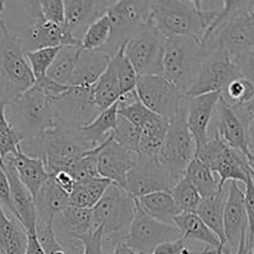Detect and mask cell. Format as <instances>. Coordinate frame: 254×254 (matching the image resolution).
Masks as SVG:
<instances>
[{
	"instance_id": "b9f144b4",
	"label": "cell",
	"mask_w": 254,
	"mask_h": 254,
	"mask_svg": "<svg viewBox=\"0 0 254 254\" xmlns=\"http://www.w3.org/2000/svg\"><path fill=\"white\" fill-rule=\"evenodd\" d=\"M61 47H46V49L26 52V59L29 61L32 72H34L36 81L47 76V72L54 64Z\"/></svg>"
},
{
	"instance_id": "7c38bea8",
	"label": "cell",
	"mask_w": 254,
	"mask_h": 254,
	"mask_svg": "<svg viewBox=\"0 0 254 254\" xmlns=\"http://www.w3.org/2000/svg\"><path fill=\"white\" fill-rule=\"evenodd\" d=\"M180 230L175 225L160 222L146 215L136 202L135 217L131 223L126 245L138 254H150L158 246L181 240Z\"/></svg>"
},
{
	"instance_id": "5bb4252c",
	"label": "cell",
	"mask_w": 254,
	"mask_h": 254,
	"mask_svg": "<svg viewBox=\"0 0 254 254\" xmlns=\"http://www.w3.org/2000/svg\"><path fill=\"white\" fill-rule=\"evenodd\" d=\"M175 185L156 156L138 154L133 169L127 176V191L135 198L158 191L171 192Z\"/></svg>"
},
{
	"instance_id": "11a10c76",
	"label": "cell",
	"mask_w": 254,
	"mask_h": 254,
	"mask_svg": "<svg viewBox=\"0 0 254 254\" xmlns=\"http://www.w3.org/2000/svg\"><path fill=\"white\" fill-rule=\"evenodd\" d=\"M27 247L26 253L25 254H46L45 253L44 248L41 247L37 238L36 230L35 231H27Z\"/></svg>"
},
{
	"instance_id": "ab89813d",
	"label": "cell",
	"mask_w": 254,
	"mask_h": 254,
	"mask_svg": "<svg viewBox=\"0 0 254 254\" xmlns=\"http://www.w3.org/2000/svg\"><path fill=\"white\" fill-rule=\"evenodd\" d=\"M171 195L181 213H196L202 201L197 189L192 185L186 175L176 183L171 190Z\"/></svg>"
},
{
	"instance_id": "9a60e30c",
	"label": "cell",
	"mask_w": 254,
	"mask_h": 254,
	"mask_svg": "<svg viewBox=\"0 0 254 254\" xmlns=\"http://www.w3.org/2000/svg\"><path fill=\"white\" fill-rule=\"evenodd\" d=\"M248 126L250 119L246 118L235 106L228 103L221 96L217 104V126L215 135L231 148L242 151L250 159L254 155L250 148Z\"/></svg>"
},
{
	"instance_id": "816d5d0a",
	"label": "cell",
	"mask_w": 254,
	"mask_h": 254,
	"mask_svg": "<svg viewBox=\"0 0 254 254\" xmlns=\"http://www.w3.org/2000/svg\"><path fill=\"white\" fill-rule=\"evenodd\" d=\"M6 106H9V104L2 101V99H0V140L10 138V136L16 133V129L12 127L9 119L6 118V113H5Z\"/></svg>"
},
{
	"instance_id": "8fae6325",
	"label": "cell",
	"mask_w": 254,
	"mask_h": 254,
	"mask_svg": "<svg viewBox=\"0 0 254 254\" xmlns=\"http://www.w3.org/2000/svg\"><path fill=\"white\" fill-rule=\"evenodd\" d=\"M136 94L144 106L166 121L175 116L186 99L185 94L163 74L139 76Z\"/></svg>"
},
{
	"instance_id": "83f0119b",
	"label": "cell",
	"mask_w": 254,
	"mask_h": 254,
	"mask_svg": "<svg viewBox=\"0 0 254 254\" xmlns=\"http://www.w3.org/2000/svg\"><path fill=\"white\" fill-rule=\"evenodd\" d=\"M169 130V121L154 113L140 127L139 154L145 156H156L160 154Z\"/></svg>"
},
{
	"instance_id": "484cf974",
	"label": "cell",
	"mask_w": 254,
	"mask_h": 254,
	"mask_svg": "<svg viewBox=\"0 0 254 254\" xmlns=\"http://www.w3.org/2000/svg\"><path fill=\"white\" fill-rule=\"evenodd\" d=\"M227 195L228 190H225V188H223L216 195L207 198H202L200 206L197 207V211H196L198 217L220 238V241L225 245V247L227 246V240H226L225 235L223 216H225V206L226 201H227Z\"/></svg>"
},
{
	"instance_id": "c3c4849f",
	"label": "cell",
	"mask_w": 254,
	"mask_h": 254,
	"mask_svg": "<svg viewBox=\"0 0 254 254\" xmlns=\"http://www.w3.org/2000/svg\"><path fill=\"white\" fill-rule=\"evenodd\" d=\"M35 86L39 87L45 94L50 98V101H54V99H57L59 97H61L62 94L66 93L71 86H64V84H60L57 82H55L54 79L49 78V77H44V78L36 81Z\"/></svg>"
},
{
	"instance_id": "db71d44e",
	"label": "cell",
	"mask_w": 254,
	"mask_h": 254,
	"mask_svg": "<svg viewBox=\"0 0 254 254\" xmlns=\"http://www.w3.org/2000/svg\"><path fill=\"white\" fill-rule=\"evenodd\" d=\"M185 247H189L188 241L181 238L176 242H168L158 246L150 254H179Z\"/></svg>"
},
{
	"instance_id": "1f68e13d",
	"label": "cell",
	"mask_w": 254,
	"mask_h": 254,
	"mask_svg": "<svg viewBox=\"0 0 254 254\" xmlns=\"http://www.w3.org/2000/svg\"><path fill=\"white\" fill-rule=\"evenodd\" d=\"M119 102L102 112L92 123L79 128V133L93 146L101 145L107 140L117 127Z\"/></svg>"
},
{
	"instance_id": "e0dca14e",
	"label": "cell",
	"mask_w": 254,
	"mask_h": 254,
	"mask_svg": "<svg viewBox=\"0 0 254 254\" xmlns=\"http://www.w3.org/2000/svg\"><path fill=\"white\" fill-rule=\"evenodd\" d=\"M208 41L221 45L232 60L252 51L254 50V10L226 22L206 42Z\"/></svg>"
},
{
	"instance_id": "d6986e66",
	"label": "cell",
	"mask_w": 254,
	"mask_h": 254,
	"mask_svg": "<svg viewBox=\"0 0 254 254\" xmlns=\"http://www.w3.org/2000/svg\"><path fill=\"white\" fill-rule=\"evenodd\" d=\"M225 235L227 240L225 254H233L230 248L237 251L243 235L248 233V217L245 205V192L236 181H231L225 206Z\"/></svg>"
},
{
	"instance_id": "ffe728a7",
	"label": "cell",
	"mask_w": 254,
	"mask_h": 254,
	"mask_svg": "<svg viewBox=\"0 0 254 254\" xmlns=\"http://www.w3.org/2000/svg\"><path fill=\"white\" fill-rule=\"evenodd\" d=\"M64 29L81 41L91 24L111 7L109 0H64Z\"/></svg>"
},
{
	"instance_id": "30bf717a",
	"label": "cell",
	"mask_w": 254,
	"mask_h": 254,
	"mask_svg": "<svg viewBox=\"0 0 254 254\" xmlns=\"http://www.w3.org/2000/svg\"><path fill=\"white\" fill-rule=\"evenodd\" d=\"M151 0H117L107 11L111 19V41L102 50L113 57L135 30L149 21Z\"/></svg>"
},
{
	"instance_id": "f907efd6",
	"label": "cell",
	"mask_w": 254,
	"mask_h": 254,
	"mask_svg": "<svg viewBox=\"0 0 254 254\" xmlns=\"http://www.w3.org/2000/svg\"><path fill=\"white\" fill-rule=\"evenodd\" d=\"M233 61L240 68L242 77H245L246 79H248L254 84V50L236 57V59H233Z\"/></svg>"
},
{
	"instance_id": "e7e4bbea",
	"label": "cell",
	"mask_w": 254,
	"mask_h": 254,
	"mask_svg": "<svg viewBox=\"0 0 254 254\" xmlns=\"http://www.w3.org/2000/svg\"><path fill=\"white\" fill-rule=\"evenodd\" d=\"M201 254H216V250H211V248H206Z\"/></svg>"
},
{
	"instance_id": "d6a6232c",
	"label": "cell",
	"mask_w": 254,
	"mask_h": 254,
	"mask_svg": "<svg viewBox=\"0 0 254 254\" xmlns=\"http://www.w3.org/2000/svg\"><path fill=\"white\" fill-rule=\"evenodd\" d=\"M111 184L113 183L104 178L88 179L77 183L69 195V205L81 208H93Z\"/></svg>"
},
{
	"instance_id": "8992f818",
	"label": "cell",
	"mask_w": 254,
	"mask_h": 254,
	"mask_svg": "<svg viewBox=\"0 0 254 254\" xmlns=\"http://www.w3.org/2000/svg\"><path fill=\"white\" fill-rule=\"evenodd\" d=\"M186 99L175 116L169 121L165 143L158 155L160 164L175 184L185 176L189 164L196 155L195 139L189 129L186 119Z\"/></svg>"
},
{
	"instance_id": "d590c367",
	"label": "cell",
	"mask_w": 254,
	"mask_h": 254,
	"mask_svg": "<svg viewBox=\"0 0 254 254\" xmlns=\"http://www.w3.org/2000/svg\"><path fill=\"white\" fill-rule=\"evenodd\" d=\"M61 223L64 236L89 233L96 230L92 208H81L68 205L61 213Z\"/></svg>"
},
{
	"instance_id": "7bdbcfd3",
	"label": "cell",
	"mask_w": 254,
	"mask_h": 254,
	"mask_svg": "<svg viewBox=\"0 0 254 254\" xmlns=\"http://www.w3.org/2000/svg\"><path fill=\"white\" fill-rule=\"evenodd\" d=\"M222 97L232 106H246L254 98V84L245 77H241L223 89Z\"/></svg>"
},
{
	"instance_id": "681fc988",
	"label": "cell",
	"mask_w": 254,
	"mask_h": 254,
	"mask_svg": "<svg viewBox=\"0 0 254 254\" xmlns=\"http://www.w3.org/2000/svg\"><path fill=\"white\" fill-rule=\"evenodd\" d=\"M245 205L248 217V237L254 233V178L248 179L245 191Z\"/></svg>"
},
{
	"instance_id": "9f6ffc18",
	"label": "cell",
	"mask_w": 254,
	"mask_h": 254,
	"mask_svg": "<svg viewBox=\"0 0 254 254\" xmlns=\"http://www.w3.org/2000/svg\"><path fill=\"white\" fill-rule=\"evenodd\" d=\"M247 237H248V233H246V235L242 236V238H241L240 241V245H238V248L235 254H250V246H248Z\"/></svg>"
},
{
	"instance_id": "4dcf8cb0",
	"label": "cell",
	"mask_w": 254,
	"mask_h": 254,
	"mask_svg": "<svg viewBox=\"0 0 254 254\" xmlns=\"http://www.w3.org/2000/svg\"><path fill=\"white\" fill-rule=\"evenodd\" d=\"M92 98L98 107L99 111L103 112L121 101L122 93L119 88L118 77H117L116 66L111 60L108 68L104 71L98 78V81L92 86Z\"/></svg>"
},
{
	"instance_id": "be15d7a7",
	"label": "cell",
	"mask_w": 254,
	"mask_h": 254,
	"mask_svg": "<svg viewBox=\"0 0 254 254\" xmlns=\"http://www.w3.org/2000/svg\"><path fill=\"white\" fill-rule=\"evenodd\" d=\"M225 248H226L225 245H223V243H221L220 247L216 250V254H225Z\"/></svg>"
},
{
	"instance_id": "277c9868",
	"label": "cell",
	"mask_w": 254,
	"mask_h": 254,
	"mask_svg": "<svg viewBox=\"0 0 254 254\" xmlns=\"http://www.w3.org/2000/svg\"><path fill=\"white\" fill-rule=\"evenodd\" d=\"M9 106V121L24 138L22 145L42 139L56 124L51 101L36 86L14 99Z\"/></svg>"
},
{
	"instance_id": "6125c7cd",
	"label": "cell",
	"mask_w": 254,
	"mask_h": 254,
	"mask_svg": "<svg viewBox=\"0 0 254 254\" xmlns=\"http://www.w3.org/2000/svg\"><path fill=\"white\" fill-rule=\"evenodd\" d=\"M248 246H250V254H254V233L251 237H247Z\"/></svg>"
},
{
	"instance_id": "3957f363",
	"label": "cell",
	"mask_w": 254,
	"mask_h": 254,
	"mask_svg": "<svg viewBox=\"0 0 254 254\" xmlns=\"http://www.w3.org/2000/svg\"><path fill=\"white\" fill-rule=\"evenodd\" d=\"M207 54L195 37H168L164 47L163 76L184 94L197 79Z\"/></svg>"
},
{
	"instance_id": "603a6c76",
	"label": "cell",
	"mask_w": 254,
	"mask_h": 254,
	"mask_svg": "<svg viewBox=\"0 0 254 254\" xmlns=\"http://www.w3.org/2000/svg\"><path fill=\"white\" fill-rule=\"evenodd\" d=\"M6 159L12 164L21 183L29 189L34 198L36 197L39 191L51 176L47 171L44 159L30 156L22 150L15 155L7 156Z\"/></svg>"
},
{
	"instance_id": "7402d4cb",
	"label": "cell",
	"mask_w": 254,
	"mask_h": 254,
	"mask_svg": "<svg viewBox=\"0 0 254 254\" xmlns=\"http://www.w3.org/2000/svg\"><path fill=\"white\" fill-rule=\"evenodd\" d=\"M1 165L6 173L10 184V191H11V200L15 210L17 213V221L22 225V227L27 231L36 230L37 213L35 198L29 189L21 183L17 176L14 166L7 159L1 161Z\"/></svg>"
},
{
	"instance_id": "6da1fadb",
	"label": "cell",
	"mask_w": 254,
	"mask_h": 254,
	"mask_svg": "<svg viewBox=\"0 0 254 254\" xmlns=\"http://www.w3.org/2000/svg\"><path fill=\"white\" fill-rule=\"evenodd\" d=\"M136 198L126 189L111 184L93 210L96 227L103 228L104 252L126 245L135 217Z\"/></svg>"
},
{
	"instance_id": "7dc6e473",
	"label": "cell",
	"mask_w": 254,
	"mask_h": 254,
	"mask_svg": "<svg viewBox=\"0 0 254 254\" xmlns=\"http://www.w3.org/2000/svg\"><path fill=\"white\" fill-rule=\"evenodd\" d=\"M0 205L2 206V208H6L9 211L11 217L17 220L16 210H15L14 205H12L9 179H7L4 168H2L1 161H0Z\"/></svg>"
},
{
	"instance_id": "52a82bcc",
	"label": "cell",
	"mask_w": 254,
	"mask_h": 254,
	"mask_svg": "<svg viewBox=\"0 0 254 254\" xmlns=\"http://www.w3.org/2000/svg\"><path fill=\"white\" fill-rule=\"evenodd\" d=\"M195 156L210 166L211 170L220 178L221 189L231 181L246 185L248 179L254 178V171L247 155L228 146L217 135L208 139L207 143L196 151Z\"/></svg>"
},
{
	"instance_id": "ee69618b",
	"label": "cell",
	"mask_w": 254,
	"mask_h": 254,
	"mask_svg": "<svg viewBox=\"0 0 254 254\" xmlns=\"http://www.w3.org/2000/svg\"><path fill=\"white\" fill-rule=\"evenodd\" d=\"M97 148L84 154L81 159H78L68 169V171L74 178L76 183H81V181L88 180V179L102 178L99 175L98 165H97Z\"/></svg>"
},
{
	"instance_id": "e575fe53",
	"label": "cell",
	"mask_w": 254,
	"mask_h": 254,
	"mask_svg": "<svg viewBox=\"0 0 254 254\" xmlns=\"http://www.w3.org/2000/svg\"><path fill=\"white\" fill-rule=\"evenodd\" d=\"M185 175L197 189L198 193L202 198L211 197L220 190H222L220 188V178L211 170L210 166L206 165L202 160L196 156L189 164Z\"/></svg>"
},
{
	"instance_id": "f1b7e54d",
	"label": "cell",
	"mask_w": 254,
	"mask_h": 254,
	"mask_svg": "<svg viewBox=\"0 0 254 254\" xmlns=\"http://www.w3.org/2000/svg\"><path fill=\"white\" fill-rule=\"evenodd\" d=\"M26 247V230L14 217H7L0 205V254H25Z\"/></svg>"
},
{
	"instance_id": "ba28073f",
	"label": "cell",
	"mask_w": 254,
	"mask_h": 254,
	"mask_svg": "<svg viewBox=\"0 0 254 254\" xmlns=\"http://www.w3.org/2000/svg\"><path fill=\"white\" fill-rule=\"evenodd\" d=\"M202 46L205 47L207 57L196 82L186 92L185 96L188 97L222 92L231 82L242 77L238 66L221 45L208 41Z\"/></svg>"
},
{
	"instance_id": "f5cc1de1",
	"label": "cell",
	"mask_w": 254,
	"mask_h": 254,
	"mask_svg": "<svg viewBox=\"0 0 254 254\" xmlns=\"http://www.w3.org/2000/svg\"><path fill=\"white\" fill-rule=\"evenodd\" d=\"M52 178H54L55 183L57 184L60 189L64 191L66 193L71 195V192L73 191L74 186H76V180H74L73 176L71 175V173L67 170H61L57 171V173L52 174Z\"/></svg>"
},
{
	"instance_id": "f546056e",
	"label": "cell",
	"mask_w": 254,
	"mask_h": 254,
	"mask_svg": "<svg viewBox=\"0 0 254 254\" xmlns=\"http://www.w3.org/2000/svg\"><path fill=\"white\" fill-rule=\"evenodd\" d=\"M174 225L180 230L183 238L186 241H198L213 250H217L222 243L220 238L198 217L197 213H181L174 218Z\"/></svg>"
},
{
	"instance_id": "836d02e7",
	"label": "cell",
	"mask_w": 254,
	"mask_h": 254,
	"mask_svg": "<svg viewBox=\"0 0 254 254\" xmlns=\"http://www.w3.org/2000/svg\"><path fill=\"white\" fill-rule=\"evenodd\" d=\"M81 46H62L54 64L47 72V77L64 86H72L74 68L81 56Z\"/></svg>"
},
{
	"instance_id": "60d3db41",
	"label": "cell",
	"mask_w": 254,
	"mask_h": 254,
	"mask_svg": "<svg viewBox=\"0 0 254 254\" xmlns=\"http://www.w3.org/2000/svg\"><path fill=\"white\" fill-rule=\"evenodd\" d=\"M113 138L123 148L139 154L140 129L121 114H118L117 127L113 131Z\"/></svg>"
},
{
	"instance_id": "44dd1931",
	"label": "cell",
	"mask_w": 254,
	"mask_h": 254,
	"mask_svg": "<svg viewBox=\"0 0 254 254\" xmlns=\"http://www.w3.org/2000/svg\"><path fill=\"white\" fill-rule=\"evenodd\" d=\"M221 96L222 92H213L197 97H188L186 99V119L189 129L195 139L196 151L208 141V127Z\"/></svg>"
},
{
	"instance_id": "7a4b0ae2",
	"label": "cell",
	"mask_w": 254,
	"mask_h": 254,
	"mask_svg": "<svg viewBox=\"0 0 254 254\" xmlns=\"http://www.w3.org/2000/svg\"><path fill=\"white\" fill-rule=\"evenodd\" d=\"M217 14V10L197 11L186 0H151L149 21L166 39L186 36L202 40L203 34Z\"/></svg>"
},
{
	"instance_id": "94428289",
	"label": "cell",
	"mask_w": 254,
	"mask_h": 254,
	"mask_svg": "<svg viewBox=\"0 0 254 254\" xmlns=\"http://www.w3.org/2000/svg\"><path fill=\"white\" fill-rule=\"evenodd\" d=\"M186 1L191 2V4H192L193 6L197 9V11H200V12L203 11L202 4H203V1H206V0H186Z\"/></svg>"
},
{
	"instance_id": "6f0895ef",
	"label": "cell",
	"mask_w": 254,
	"mask_h": 254,
	"mask_svg": "<svg viewBox=\"0 0 254 254\" xmlns=\"http://www.w3.org/2000/svg\"><path fill=\"white\" fill-rule=\"evenodd\" d=\"M104 254H138L134 252L131 248H129L127 245H121L118 247L114 248L113 251H109V252H104Z\"/></svg>"
},
{
	"instance_id": "74e56055",
	"label": "cell",
	"mask_w": 254,
	"mask_h": 254,
	"mask_svg": "<svg viewBox=\"0 0 254 254\" xmlns=\"http://www.w3.org/2000/svg\"><path fill=\"white\" fill-rule=\"evenodd\" d=\"M126 42L119 47L117 54L112 57L114 66H116L117 77H118L119 88H121L122 97L129 96L136 92V84H138L139 74L133 67L131 62L126 56Z\"/></svg>"
},
{
	"instance_id": "d4e9b609",
	"label": "cell",
	"mask_w": 254,
	"mask_h": 254,
	"mask_svg": "<svg viewBox=\"0 0 254 254\" xmlns=\"http://www.w3.org/2000/svg\"><path fill=\"white\" fill-rule=\"evenodd\" d=\"M112 57L103 51H84L82 50L81 56L74 68L72 86L92 87L99 77L104 73L111 64Z\"/></svg>"
},
{
	"instance_id": "9c48e42d",
	"label": "cell",
	"mask_w": 254,
	"mask_h": 254,
	"mask_svg": "<svg viewBox=\"0 0 254 254\" xmlns=\"http://www.w3.org/2000/svg\"><path fill=\"white\" fill-rule=\"evenodd\" d=\"M166 37L148 21L126 41V56L139 76L163 74V56Z\"/></svg>"
},
{
	"instance_id": "2e32d148",
	"label": "cell",
	"mask_w": 254,
	"mask_h": 254,
	"mask_svg": "<svg viewBox=\"0 0 254 254\" xmlns=\"http://www.w3.org/2000/svg\"><path fill=\"white\" fill-rule=\"evenodd\" d=\"M136 158L138 154L119 145L112 133V135L97 148L99 175L127 190V176L133 169Z\"/></svg>"
},
{
	"instance_id": "bcb514c9",
	"label": "cell",
	"mask_w": 254,
	"mask_h": 254,
	"mask_svg": "<svg viewBox=\"0 0 254 254\" xmlns=\"http://www.w3.org/2000/svg\"><path fill=\"white\" fill-rule=\"evenodd\" d=\"M41 15L46 20L56 24L64 25V0H39Z\"/></svg>"
},
{
	"instance_id": "03108f58",
	"label": "cell",
	"mask_w": 254,
	"mask_h": 254,
	"mask_svg": "<svg viewBox=\"0 0 254 254\" xmlns=\"http://www.w3.org/2000/svg\"><path fill=\"white\" fill-rule=\"evenodd\" d=\"M250 163H251V166H252L253 171H254V156H252V158H250Z\"/></svg>"
},
{
	"instance_id": "ac0fdd59",
	"label": "cell",
	"mask_w": 254,
	"mask_h": 254,
	"mask_svg": "<svg viewBox=\"0 0 254 254\" xmlns=\"http://www.w3.org/2000/svg\"><path fill=\"white\" fill-rule=\"evenodd\" d=\"M20 37L22 40L25 54L46 47H61L68 45L81 46V41L74 39L64 29V25L49 21L42 15L35 17L34 24L25 27Z\"/></svg>"
},
{
	"instance_id": "f35d334b",
	"label": "cell",
	"mask_w": 254,
	"mask_h": 254,
	"mask_svg": "<svg viewBox=\"0 0 254 254\" xmlns=\"http://www.w3.org/2000/svg\"><path fill=\"white\" fill-rule=\"evenodd\" d=\"M112 37V24L106 14L97 19L88 26L81 40V49L84 51H98L102 50Z\"/></svg>"
},
{
	"instance_id": "8d00e7d4",
	"label": "cell",
	"mask_w": 254,
	"mask_h": 254,
	"mask_svg": "<svg viewBox=\"0 0 254 254\" xmlns=\"http://www.w3.org/2000/svg\"><path fill=\"white\" fill-rule=\"evenodd\" d=\"M254 10V0H223V6L221 11H218L217 16L212 21V24L207 27L203 34L201 44H205L222 25L230 20L240 16Z\"/></svg>"
},
{
	"instance_id": "003e7915",
	"label": "cell",
	"mask_w": 254,
	"mask_h": 254,
	"mask_svg": "<svg viewBox=\"0 0 254 254\" xmlns=\"http://www.w3.org/2000/svg\"><path fill=\"white\" fill-rule=\"evenodd\" d=\"M109 1H111V4H112V5H113V4H114V2H116V1H117V0H109Z\"/></svg>"
},
{
	"instance_id": "4316f807",
	"label": "cell",
	"mask_w": 254,
	"mask_h": 254,
	"mask_svg": "<svg viewBox=\"0 0 254 254\" xmlns=\"http://www.w3.org/2000/svg\"><path fill=\"white\" fill-rule=\"evenodd\" d=\"M141 210L160 222L174 225V218L181 215L173 195L169 191H158L136 198Z\"/></svg>"
},
{
	"instance_id": "f6af8a7d",
	"label": "cell",
	"mask_w": 254,
	"mask_h": 254,
	"mask_svg": "<svg viewBox=\"0 0 254 254\" xmlns=\"http://www.w3.org/2000/svg\"><path fill=\"white\" fill-rule=\"evenodd\" d=\"M67 237H72L82 243V246H83V253L82 254H104L103 228L102 227H97L96 230L89 233L67 236Z\"/></svg>"
},
{
	"instance_id": "4fadbf2b",
	"label": "cell",
	"mask_w": 254,
	"mask_h": 254,
	"mask_svg": "<svg viewBox=\"0 0 254 254\" xmlns=\"http://www.w3.org/2000/svg\"><path fill=\"white\" fill-rule=\"evenodd\" d=\"M92 87L71 86V88L51 101L55 121L71 129H79L92 123L102 113L92 98Z\"/></svg>"
},
{
	"instance_id": "5b68a950",
	"label": "cell",
	"mask_w": 254,
	"mask_h": 254,
	"mask_svg": "<svg viewBox=\"0 0 254 254\" xmlns=\"http://www.w3.org/2000/svg\"><path fill=\"white\" fill-rule=\"evenodd\" d=\"M36 83L20 35L2 34L0 42V99L11 103Z\"/></svg>"
},
{
	"instance_id": "cb8c5ba5",
	"label": "cell",
	"mask_w": 254,
	"mask_h": 254,
	"mask_svg": "<svg viewBox=\"0 0 254 254\" xmlns=\"http://www.w3.org/2000/svg\"><path fill=\"white\" fill-rule=\"evenodd\" d=\"M37 222H55L56 216L69 205V195L57 186L52 175L35 197Z\"/></svg>"
},
{
	"instance_id": "680465c9",
	"label": "cell",
	"mask_w": 254,
	"mask_h": 254,
	"mask_svg": "<svg viewBox=\"0 0 254 254\" xmlns=\"http://www.w3.org/2000/svg\"><path fill=\"white\" fill-rule=\"evenodd\" d=\"M248 136H250V148L252 154L254 155V116L252 117L248 126Z\"/></svg>"
},
{
	"instance_id": "91938a15",
	"label": "cell",
	"mask_w": 254,
	"mask_h": 254,
	"mask_svg": "<svg viewBox=\"0 0 254 254\" xmlns=\"http://www.w3.org/2000/svg\"><path fill=\"white\" fill-rule=\"evenodd\" d=\"M4 10H5V0H0V30H1L2 31V34H9V30H7V27H6V25H5V22H4V20H2V17H1V14L2 12H4Z\"/></svg>"
}]
</instances>
